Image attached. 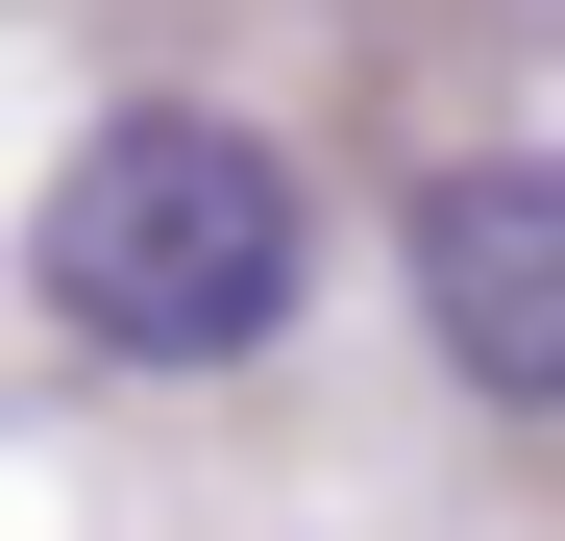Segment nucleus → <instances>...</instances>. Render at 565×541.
<instances>
[{
    "label": "nucleus",
    "mask_w": 565,
    "mask_h": 541,
    "mask_svg": "<svg viewBox=\"0 0 565 541\" xmlns=\"http://www.w3.org/2000/svg\"><path fill=\"white\" fill-rule=\"evenodd\" d=\"M296 172H270L222 99H124V124H74V172H50V222H25V270H50V320L99 344V370H246L270 320H296Z\"/></svg>",
    "instance_id": "obj_1"
},
{
    "label": "nucleus",
    "mask_w": 565,
    "mask_h": 541,
    "mask_svg": "<svg viewBox=\"0 0 565 541\" xmlns=\"http://www.w3.org/2000/svg\"><path fill=\"white\" fill-rule=\"evenodd\" d=\"M418 320L492 418H565V172H443L418 198Z\"/></svg>",
    "instance_id": "obj_2"
}]
</instances>
